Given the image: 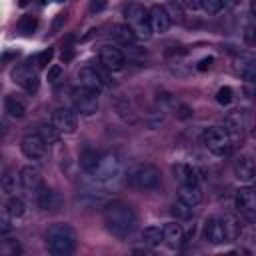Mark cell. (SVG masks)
<instances>
[{"mask_svg":"<svg viewBox=\"0 0 256 256\" xmlns=\"http://www.w3.org/2000/svg\"><path fill=\"white\" fill-rule=\"evenodd\" d=\"M46 246L52 256H70L76 250V232L70 224L58 222L46 230Z\"/></svg>","mask_w":256,"mask_h":256,"instance_id":"2","label":"cell"},{"mask_svg":"<svg viewBox=\"0 0 256 256\" xmlns=\"http://www.w3.org/2000/svg\"><path fill=\"white\" fill-rule=\"evenodd\" d=\"M110 32H112V38L120 44H132L136 40V34L132 32V28L128 24H114Z\"/></svg>","mask_w":256,"mask_h":256,"instance_id":"25","label":"cell"},{"mask_svg":"<svg viewBox=\"0 0 256 256\" xmlns=\"http://www.w3.org/2000/svg\"><path fill=\"white\" fill-rule=\"evenodd\" d=\"M202 234H204V240L208 244H214V246L228 242V236H226V228H224V220L222 218H210V220H206Z\"/></svg>","mask_w":256,"mask_h":256,"instance_id":"14","label":"cell"},{"mask_svg":"<svg viewBox=\"0 0 256 256\" xmlns=\"http://www.w3.org/2000/svg\"><path fill=\"white\" fill-rule=\"evenodd\" d=\"M246 120H248V116H246L244 110H230L226 114V118H224V128L234 138H238L244 132V128H246Z\"/></svg>","mask_w":256,"mask_h":256,"instance_id":"18","label":"cell"},{"mask_svg":"<svg viewBox=\"0 0 256 256\" xmlns=\"http://www.w3.org/2000/svg\"><path fill=\"white\" fill-rule=\"evenodd\" d=\"M142 242H144L146 246H150V248H154V246H158L160 242H164L162 228H158V226H148V228H144V230H142Z\"/></svg>","mask_w":256,"mask_h":256,"instance_id":"27","label":"cell"},{"mask_svg":"<svg viewBox=\"0 0 256 256\" xmlns=\"http://www.w3.org/2000/svg\"><path fill=\"white\" fill-rule=\"evenodd\" d=\"M172 170L180 184H198V170L192 164H176Z\"/></svg>","mask_w":256,"mask_h":256,"instance_id":"23","label":"cell"},{"mask_svg":"<svg viewBox=\"0 0 256 256\" xmlns=\"http://www.w3.org/2000/svg\"><path fill=\"white\" fill-rule=\"evenodd\" d=\"M234 206L240 214L250 224H256V190L254 188H238L234 196Z\"/></svg>","mask_w":256,"mask_h":256,"instance_id":"7","label":"cell"},{"mask_svg":"<svg viewBox=\"0 0 256 256\" xmlns=\"http://www.w3.org/2000/svg\"><path fill=\"white\" fill-rule=\"evenodd\" d=\"M60 76H62V66L60 64H54V66L48 68V82H56Z\"/></svg>","mask_w":256,"mask_h":256,"instance_id":"38","label":"cell"},{"mask_svg":"<svg viewBox=\"0 0 256 256\" xmlns=\"http://www.w3.org/2000/svg\"><path fill=\"white\" fill-rule=\"evenodd\" d=\"M24 202L20 200V198H16V196H12V198H8V202H6V216L8 218H20L22 214H24Z\"/></svg>","mask_w":256,"mask_h":256,"instance_id":"30","label":"cell"},{"mask_svg":"<svg viewBox=\"0 0 256 256\" xmlns=\"http://www.w3.org/2000/svg\"><path fill=\"white\" fill-rule=\"evenodd\" d=\"M100 64L104 70L108 72H118L124 68L126 64V56L124 52L118 48V46H112V44H104L100 48Z\"/></svg>","mask_w":256,"mask_h":256,"instance_id":"12","label":"cell"},{"mask_svg":"<svg viewBox=\"0 0 256 256\" xmlns=\"http://www.w3.org/2000/svg\"><path fill=\"white\" fill-rule=\"evenodd\" d=\"M36 26H38V20H36L34 16H24V18L18 22V30H20L22 34H32V32L36 30Z\"/></svg>","mask_w":256,"mask_h":256,"instance_id":"32","label":"cell"},{"mask_svg":"<svg viewBox=\"0 0 256 256\" xmlns=\"http://www.w3.org/2000/svg\"><path fill=\"white\" fill-rule=\"evenodd\" d=\"M18 180H20V186L28 192V194H36L40 188H42V174H40V170L36 168V166H24L22 170H20V176H18Z\"/></svg>","mask_w":256,"mask_h":256,"instance_id":"16","label":"cell"},{"mask_svg":"<svg viewBox=\"0 0 256 256\" xmlns=\"http://www.w3.org/2000/svg\"><path fill=\"white\" fill-rule=\"evenodd\" d=\"M38 68H32V64H18L14 70H12V78L14 82L26 90L28 94H34L40 86V80H38Z\"/></svg>","mask_w":256,"mask_h":256,"instance_id":"11","label":"cell"},{"mask_svg":"<svg viewBox=\"0 0 256 256\" xmlns=\"http://www.w3.org/2000/svg\"><path fill=\"white\" fill-rule=\"evenodd\" d=\"M72 104H74L76 112H80L84 116H92L98 110V96H96V92H92L84 86H78L72 90Z\"/></svg>","mask_w":256,"mask_h":256,"instance_id":"10","label":"cell"},{"mask_svg":"<svg viewBox=\"0 0 256 256\" xmlns=\"http://www.w3.org/2000/svg\"><path fill=\"white\" fill-rule=\"evenodd\" d=\"M20 150L28 160L42 162L48 156V142L40 132H28L20 140Z\"/></svg>","mask_w":256,"mask_h":256,"instance_id":"6","label":"cell"},{"mask_svg":"<svg viewBox=\"0 0 256 256\" xmlns=\"http://www.w3.org/2000/svg\"><path fill=\"white\" fill-rule=\"evenodd\" d=\"M200 8L206 14H218L222 10V0H200Z\"/></svg>","mask_w":256,"mask_h":256,"instance_id":"33","label":"cell"},{"mask_svg":"<svg viewBox=\"0 0 256 256\" xmlns=\"http://www.w3.org/2000/svg\"><path fill=\"white\" fill-rule=\"evenodd\" d=\"M52 56H54V52H52L50 48H48V50H42V52H38V54L34 56V68H38V70L46 68V66L50 64Z\"/></svg>","mask_w":256,"mask_h":256,"instance_id":"31","label":"cell"},{"mask_svg":"<svg viewBox=\"0 0 256 256\" xmlns=\"http://www.w3.org/2000/svg\"><path fill=\"white\" fill-rule=\"evenodd\" d=\"M246 36H248V40H250L252 44H256V24L248 28V34H246Z\"/></svg>","mask_w":256,"mask_h":256,"instance_id":"41","label":"cell"},{"mask_svg":"<svg viewBox=\"0 0 256 256\" xmlns=\"http://www.w3.org/2000/svg\"><path fill=\"white\" fill-rule=\"evenodd\" d=\"M232 88L230 86H222L218 92H216V102L218 104H222V106H226V104H230L232 102Z\"/></svg>","mask_w":256,"mask_h":256,"instance_id":"34","label":"cell"},{"mask_svg":"<svg viewBox=\"0 0 256 256\" xmlns=\"http://www.w3.org/2000/svg\"><path fill=\"white\" fill-rule=\"evenodd\" d=\"M78 82H80V86H84V88H88V90H92L96 94L102 92V90H106L108 84H110L108 74L102 72L96 66H82L78 70Z\"/></svg>","mask_w":256,"mask_h":256,"instance_id":"8","label":"cell"},{"mask_svg":"<svg viewBox=\"0 0 256 256\" xmlns=\"http://www.w3.org/2000/svg\"><path fill=\"white\" fill-rule=\"evenodd\" d=\"M160 180H162V174L154 164H140L132 174L134 186L138 190H144V192L156 190L160 186Z\"/></svg>","mask_w":256,"mask_h":256,"instance_id":"9","label":"cell"},{"mask_svg":"<svg viewBox=\"0 0 256 256\" xmlns=\"http://www.w3.org/2000/svg\"><path fill=\"white\" fill-rule=\"evenodd\" d=\"M162 234H164V242L170 248H178L184 240V228L178 222H166L162 226Z\"/></svg>","mask_w":256,"mask_h":256,"instance_id":"20","label":"cell"},{"mask_svg":"<svg viewBox=\"0 0 256 256\" xmlns=\"http://www.w3.org/2000/svg\"><path fill=\"white\" fill-rule=\"evenodd\" d=\"M2 190L6 194H12L14 192V178L8 172H4V176H2Z\"/></svg>","mask_w":256,"mask_h":256,"instance_id":"36","label":"cell"},{"mask_svg":"<svg viewBox=\"0 0 256 256\" xmlns=\"http://www.w3.org/2000/svg\"><path fill=\"white\" fill-rule=\"evenodd\" d=\"M252 138L256 140V124H254V128H252Z\"/></svg>","mask_w":256,"mask_h":256,"instance_id":"45","label":"cell"},{"mask_svg":"<svg viewBox=\"0 0 256 256\" xmlns=\"http://www.w3.org/2000/svg\"><path fill=\"white\" fill-rule=\"evenodd\" d=\"M106 8V0H92L90 2V12H102Z\"/></svg>","mask_w":256,"mask_h":256,"instance_id":"39","label":"cell"},{"mask_svg":"<svg viewBox=\"0 0 256 256\" xmlns=\"http://www.w3.org/2000/svg\"><path fill=\"white\" fill-rule=\"evenodd\" d=\"M124 16L128 20V26L132 28V32L136 34V38H150L152 28H150V14L148 10L138 4V2H130L124 8Z\"/></svg>","mask_w":256,"mask_h":256,"instance_id":"4","label":"cell"},{"mask_svg":"<svg viewBox=\"0 0 256 256\" xmlns=\"http://www.w3.org/2000/svg\"><path fill=\"white\" fill-rule=\"evenodd\" d=\"M4 110L12 116V118H22L26 114V104L16 96V94H8L4 98Z\"/></svg>","mask_w":256,"mask_h":256,"instance_id":"24","label":"cell"},{"mask_svg":"<svg viewBox=\"0 0 256 256\" xmlns=\"http://www.w3.org/2000/svg\"><path fill=\"white\" fill-rule=\"evenodd\" d=\"M234 136L224 126H210L202 132V144L216 156H228L234 148Z\"/></svg>","mask_w":256,"mask_h":256,"instance_id":"3","label":"cell"},{"mask_svg":"<svg viewBox=\"0 0 256 256\" xmlns=\"http://www.w3.org/2000/svg\"><path fill=\"white\" fill-rule=\"evenodd\" d=\"M56 2H62V0H56Z\"/></svg>","mask_w":256,"mask_h":256,"instance_id":"46","label":"cell"},{"mask_svg":"<svg viewBox=\"0 0 256 256\" xmlns=\"http://www.w3.org/2000/svg\"><path fill=\"white\" fill-rule=\"evenodd\" d=\"M178 200L190 204V206H198L202 202V190L198 184H180L178 188Z\"/></svg>","mask_w":256,"mask_h":256,"instance_id":"21","label":"cell"},{"mask_svg":"<svg viewBox=\"0 0 256 256\" xmlns=\"http://www.w3.org/2000/svg\"><path fill=\"white\" fill-rule=\"evenodd\" d=\"M172 214L178 220H190L192 214H194V206H190V204H186V202H182V200L176 198V202L172 204Z\"/></svg>","mask_w":256,"mask_h":256,"instance_id":"29","label":"cell"},{"mask_svg":"<svg viewBox=\"0 0 256 256\" xmlns=\"http://www.w3.org/2000/svg\"><path fill=\"white\" fill-rule=\"evenodd\" d=\"M132 252H134V254H150L152 250H150V246H148V248H134Z\"/></svg>","mask_w":256,"mask_h":256,"instance_id":"43","label":"cell"},{"mask_svg":"<svg viewBox=\"0 0 256 256\" xmlns=\"http://www.w3.org/2000/svg\"><path fill=\"white\" fill-rule=\"evenodd\" d=\"M100 152H96V150H92V148H86L82 154H80V166L90 174L96 166H98V162H100Z\"/></svg>","mask_w":256,"mask_h":256,"instance_id":"28","label":"cell"},{"mask_svg":"<svg viewBox=\"0 0 256 256\" xmlns=\"http://www.w3.org/2000/svg\"><path fill=\"white\" fill-rule=\"evenodd\" d=\"M238 2L240 0H222V8H234V6H238Z\"/></svg>","mask_w":256,"mask_h":256,"instance_id":"42","label":"cell"},{"mask_svg":"<svg viewBox=\"0 0 256 256\" xmlns=\"http://www.w3.org/2000/svg\"><path fill=\"white\" fill-rule=\"evenodd\" d=\"M104 224L116 238H128L136 228V212L126 202H110L104 208Z\"/></svg>","mask_w":256,"mask_h":256,"instance_id":"1","label":"cell"},{"mask_svg":"<svg viewBox=\"0 0 256 256\" xmlns=\"http://www.w3.org/2000/svg\"><path fill=\"white\" fill-rule=\"evenodd\" d=\"M122 174V162L116 154L108 152V154H102L100 156V162L98 166L90 172V176L100 182V184H114Z\"/></svg>","mask_w":256,"mask_h":256,"instance_id":"5","label":"cell"},{"mask_svg":"<svg viewBox=\"0 0 256 256\" xmlns=\"http://www.w3.org/2000/svg\"><path fill=\"white\" fill-rule=\"evenodd\" d=\"M34 196H36V204H38L42 210L54 212V210H58V206H60V196H58V192H54V190L48 188L46 184H42V188H40Z\"/></svg>","mask_w":256,"mask_h":256,"instance_id":"19","label":"cell"},{"mask_svg":"<svg viewBox=\"0 0 256 256\" xmlns=\"http://www.w3.org/2000/svg\"><path fill=\"white\" fill-rule=\"evenodd\" d=\"M148 14H150V28H152L154 34H164V32H168V28H170V24H172V18H170L166 6L156 4V6H152V8L148 10Z\"/></svg>","mask_w":256,"mask_h":256,"instance_id":"15","label":"cell"},{"mask_svg":"<svg viewBox=\"0 0 256 256\" xmlns=\"http://www.w3.org/2000/svg\"><path fill=\"white\" fill-rule=\"evenodd\" d=\"M250 12L256 16V0H250Z\"/></svg>","mask_w":256,"mask_h":256,"instance_id":"44","label":"cell"},{"mask_svg":"<svg viewBox=\"0 0 256 256\" xmlns=\"http://www.w3.org/2000/svg\"><path fill=\"white\" fill-rule=\"evenodd\" d=\"M224 228H226V236H228V242H234L238 240V236L242 234V224H240V218L238 216H224Z\"/></svg>","mask_w":256,"mask_h":256,"instance_id":"26","label":"cell"},{"mask_svg":"<svg viewBox=\"0 0 256 256\" xmlns=\"http://www.w3.org/2000/svg\"><path fill=\"white\" fill-rule=\"evenodd\" d=\"M182 2H184V6H186V8H190V10L200 8V0H182Z\"/></svg>","mask_w":256,"mask_h":256,"instance_id":"40","label":"cell"},{"mask_svg":"<svg viewBox=\"0 0 256 256\" xmlns=\"http://www.w3.org/2000/svg\"><path fill=\"white\" fill-rule=\"evenodd\" d=\"M40 134L46 138V142H48V144H52V142L56 140V136H58V132L54 130V126H52V124H50V126H42V128H40Z\"/></svg>","mask_w":256,"mask_h":256,"instance_id":"35","label":"cell"},{"mask_svg":"<svg viewBox=\"0 0 256 256\" xmlns=\"http://www.w3.org/2000/svg\"><path fill=\"white\" fill-rule=\"evenodd\" d=\"M232 170H234V176H236L240 182H252V180L256 178V164H254V160H252L250 156H240V158H236Z\"/></svg>","mask_w":256,"mask_h":256,"instance_id":"17","label":"cell"},{"mask_svg":"<svg viewBox=\"0 0 256 256\" xmlns=\"http://www.w3.org/2000/svg\"><path fill=\"white\" fill-rule=\"evenodd\" d=\"M236 68H238V72H240V76H242V80H244L246 84L256 86V58H252V56H242L240 62L236 64Z\"/></svg>","mask_w":256,"mask_h":256,"instance_id":"22","label":"cell"},{"mask_svg":"<svg viewBox=\"0 0 256 256\" xmlns=\"http://www.w3.org/2000/svg\"><path fill=\"white\" fill-rule=\"evenodd\" d=\"M50 124L58 134H72L76 130V114L70 108H56L52 112Z\"/></svg>","mask_w":256,"mask_h":256,"instance_id":"13","label":"cell"},{"mask_svg":"<svg viewBox=\"0 0 256 256\" xmlns=\"http://www.w3.org/2000/svg\"><path fill=\"white\" fill-rule=\"evenodd\" d=\"M166 10H168V14H170V18H172V20H178V22H182V12H180V6H178V4L170 2V4L166 6Z\"/></svg>","mask_w":256,"mask_h":256,"instance_id":"37","label":"cell"}]
</instances>
